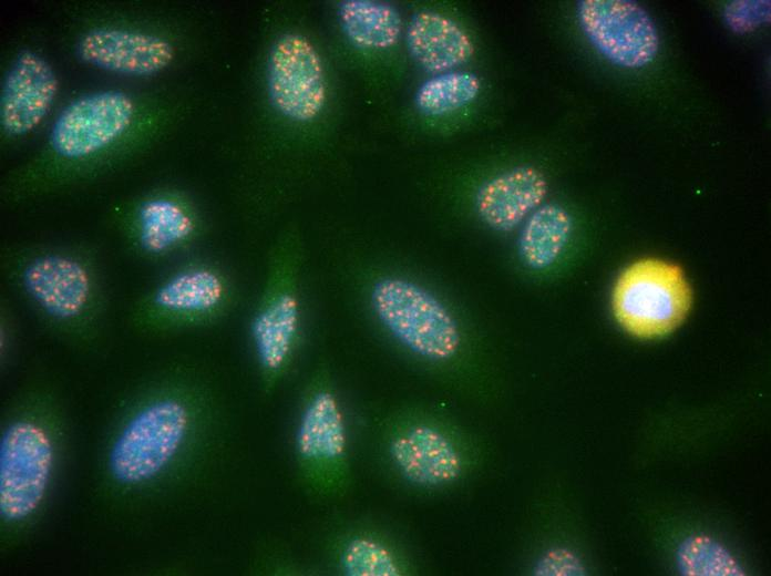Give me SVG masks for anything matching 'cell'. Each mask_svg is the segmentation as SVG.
I'll return each instance as SVG.
<instances>
[{
    "instance_id": "d6986e66",
    "label": "cell",
    "mask_w": 771,
    "mask_h": 576,
    "mask_svg": "<svg viewBox=\"0 0 771 576\" xmlns=\"http://www.w3.org/2000/svg\"><path fill=\"white\" fill-rule=\"evenodd\" d=\"M338 16L345 34L358 48L388 49L400 39L402 20L391 4L370 0H347L339 4Z\"/></svg>"
},
{
    "instance_id": "ba28073f",
    "label": "cell",
    "mask_w": 771,
    "mask_h": 576,
    "mask_svg": "<svg viewBox=\"0 0 771 576\" xmlns=\"http://www.w3.org/2000/svg\"><path fill=\"white\" fill-rule=\"evenodd\" d=\"M577 20L593 47L609 62L641 69L658 54V30L639 4L627 0H582Z\"/></svg>"
},
{
    "instance_id": "30bf717a",
    "label": "cell",
    "mask_w": 771,
    "mask_h": 576,
    "mask_svg": "<svg viewBox=\"0 0 771 576\" xmlns=\"http://www.w3.org/2000/svg\"><path fill=\"white\" fill-rule=\"evenodd\" d=\"M58 90V76L49 61L37 51H20L1 85L2 133L19 137L33 132L49 114Z\"/></svg>"
},
{
    "instance_id": "2e32d148",
    "label": "cell",
    "mask_w": 771,
    "mask_h": 576,
    "mask_svg": "<svg viewBox=\"0 0 771 576\" xmlns=\"http://www.w3.org/2000/svg\"><path fill=\"white\" fill-rule=\"evenodd\" d=\"M346 443L343 416L336 398L325 391L316 393L298 425L296 445L299 454L308 461H335L343 454Z\"/></svg>"
},
{
    "instance_id": "5bb4252c",
    "label": "cell",
    "mask_w": 771,
    "mask_h": 576,
    "mask_svg": "<svg viewBox=\"0 0 771 576\" xmlns=\"http://www.w3.org/2000/svg\"><path fill=\"white\" fill-rule=\"evenodd\" d=\"M393 464L409 482L426 487L454 482L462 473V457L441 430L415 424L397 436L389 446Z\"/></svg>"
},
{
    "instance_id": "3957f363",
    "label": "cell",
    "mask_w": 771,
    "mask_h": 576,
    "mask_svg": "<svg viewBox=\"0 0 771 576\" xmlns=\"http://www.w3.org/2000/svg\"><path fill=\"white\" fill-rule=\"evenodd\" d=\"M195 400L167 378L147 381L126 401L109 439L103 474L120 495H145L171 473L196 419Z\"/></svg>"
},
{
    "instance_id": "277c9868",
    "label": "cell",
    "mask_w": 771,
    "mask_h": 576,
    "mask_svg": "<svg viewBox=\"0 0 771 576\" xmlns=\"http://www.w3.org/2000/svg\"><path fill=\"white\" fill-rule=\"evenodd\" d=\"M135 109L134 100L117 90L89 93L69 103L52 125L51 156L13 174L4 185L6 198L24 199L94 171L131 127Z\"/></svg>"
},
{
    "instance_id": "ac0fdd59",
    "label": "cell",
    "mask_w": 771,
    "mask_h": 576,
    "mask_svg": "<svg viewBox=\"0 0 771 576\" xmlns=\"http://www.w3.org/2000/svg\"><path fill=\"white\" fill-rule=\"evenodd\" d=\"M573 226V218L563 206H539L521 228L518 254L522 261L533 270L551 267L568 244Z\"/></svg>"
},
{
    "instance_id": "8992f818",
    "label": "cell",
    "mask_w": 771,
    "mask_h": 576,
    "mask_svg": "<svg viewBox=\"0 0 771 576\" xmlns=\"http://www.w3.org/2000/svg\"><path fill=\"white\" fill-rule=\"evenodd\" d=\"M372 309L382 326L414 354L446 361L459 351L461 331L452 312L430 290L401 277L376 281Z\"/></svg>"
},
{
    "instance_id": "cb8c5ba5",
    "label": "cell",
    "mask_w": 771,
    "mask_h": 576,
    "mask_svg": "<svg viewBox=\"0 0 771 576\" xmlns=\"http://www.w3.org/2000/svg\"><path fill=\"white\" fill-rule=\"evenodd\" d=\"M538 572L539 574L548 575L576 574L578 572V563L567 552L553 551L539 563Z\"/></svg>"
},
{
    "instance_id": "ffe728a7",
    "label": "cell",
    "mask_w": 771,
    "mask_h": 576,
    "mask_svg": "<svg viewBox=\"0 0 771 576\" xmlns=\"http://www.w3.org/2000/svg\"><path fill=\"white\" fill-rule=\"evenodd\" d=\"M481 91V81L467 71H449L432 75L417 90L418 110L431 116L456 111L473 102Z\"/></svg>"
},
{
    "instance_id": "5b68a950",
    "label": "cell",
    "mask_w": 771,
    "mask_h": 576,
    "mask_svg": "<svg viewBox=\"0 0 771 576\" xmlns=\"http://www.w3.org/2000/svg\"><path fill=\"white\" fill-rule=\"evenodd\" d=\"M691 302V288L681 268L657 258L628 265L617 277L611 292L616 320L627 332L641 339L672 332L686 319Z\"/></svg>"
},
{
    "instance_id": "7c38bea8",
    "label": "cell",
    "mask_w": 771,
    "mask_h": 576,
    "mask_svg": "<svg viewBox=\"0 0 771 576\" xmlns=\"http://www.w3.org/2000/svg\"><path fill=\"white\" fill-rule=\"evenodd\" d=\"M124 229L140 256L158 259L193 237L196 219L179 197L154 192L132 205L124 217Z\"/></svg>"
},
{
    "instance_id": "7402d4cb",
    "label": "cell",
    "mask_w": 771,
    "mask_h": 576,
    "mask_svg": "<svg viewBox=\"0 0 771 576\" xmlns=\"http://www.w3.org/2000/svg\"><path fill=\"white\" fill-rule=\"evenodd\" d=\"M724 18L736 32H748L769 21L770 1H734L726 8Z\"/></svg>"
},
{
    "instance_id": "603a6c76",
    "label": "cell",
    "mask_w": 771,
    "mask_h": 576,
    "mask_svg": "<svg viewBox=\"0 0 771 576\" xmlns=\"http://www.w3.org/2000/svg\"><path fill=\"white\" fill-rule=\"evenodd\" d=\"M16 335L17 319L12 302L7 297H2L0 301V352L2 368L7 367L12 357Z\"/></svg>"
},
{
    "instance_id": "52a82bcc",
    "label": "cell",
    "mask_w": 771,
    "mask_h": 576,
    "mask_svg": "<svg viewBox=\"0 0 771 576\" xmlns=\"http://www.w3.org/2000/svg\"><path fill=\"white\" fill-rule=\"evenodd\" d=\"M230 286L217 268L195 264L172 271L140 295L130 308L132 326L157 333L219 315L229 304Z\"/></svg>"
},
{
    "instance_id": "9a60e30c",
    "label": "cell",
    "mask_w": 771,
    "mask_h": 576,
    "mask_svg": "<svg viewBox=\"0 0 771 576\" xmlns=\"http://www.w3.org/2000/svg\"><path fill=\"white\" fill-rule=\"evenodd\" d=\"M405 42L414 61L433 75L456 70L474 53L471 37L455 21L430 10L412 16Z\"/></svg>"
},
{
    "instance_id": "4fadbf2b",
    "label": "cell",
    "mask_w": 771,
    "mask_h": 576,
    "mask_svg": "<svg viewBox=\"0 0 771 576\" xmlns=\"http://www.w3.org/2000/svg\"><path fill=\"white\" fill-rule=\"evenodd\" d=\"M547 191V181L539 169L518 165L494 175L479 187L475 210L489 228L512 232L543 205Z\"/></svg>"
},
{
    "instance_id": "7a4b0ae2",
    "label": "cell",
    "mask_w": 771,
    "mask_h": 576,
    "mask_svg": "<svg viewBox=\"0 0 771 576\" xmlns=\"http://www.w3.org/2000/svg\"><path fill=\"white\" fill-rule=\"evenodd\" d=\"M1 276L38 321L55 337L79 348L100 338L107 313L101 267L88 250L30 247L1 259Z\"/></svg>"
},
{
    "instance_id": "9c48e42d",
    "label": "cell",
    "mask_w": 771,
    "mask_h": 576,
    "mask_svg": "<svg viewBox=\"0 0 771 576\" xmlns=\"http://www.w3.org/2000/svg\"><path fill=\"white\" fill-rule=\"evenodd\" d=\"M268 93L286 117L308 122L326 102L325 71L313 44L302 34L285 33L271 47L268 59Z\"/></svg>"
},
{
    "instance_id": "44dd1931",
    "label": "cell",
    "mask_w": 771,
    "mask_h": 576,
    "mask_svg": "<svg viewBox=\"0 0 771 576\" xmlns=\"http://www.w3.org/2000/svg\"><path fill=\"white\" fill-rule=\"evenodd\" d=\"M340 564L348 576H399L401 568L383 544L368 537H356L345 546Z\"/></svg>"
},
{
    "instance_id": "e0dca14e",
    "label": "cell",
    "mask_w": 771,
    "mask_h": 576,
    "mask_svg": "<svg viewBox=\"0 0 771 576\" xmlns=\"http://www.w3.org/2000/svg\"><path fill=\"white\" fill-rule=\"evenodd\" d=\"M299 326V307L294 295L284 292L255 315L250 332L260 366L280 369L287 360Z\"/></svg>"
},
{
    "instance_id": "6da1fadb",
    "label": "cell",
    "mask_w": 771,
    "mask_h": 576,
    "mask_svg": "<svg viewBox=\"0 0 771 576\" xmlns=\"http://www.w3.org/2000/svg\"><path fill=\"white\" fill-rule=\"evenodd\" d=\"M61 399L48 382L33 381L4 410L0 435V526L6 543L39 521L53 490L64 449Z\"/></svg>"
},
{
    "instance_id": "8fae6325",
    "label": "cell",
    "mask_w": 771,
    "mask_h": 576,
    "mask_svg": "<svg viewBox=\"0 0 771 576\" xmlns=\"http://www.w3.org/2000/svg\"><path fill=\"white\" fill-rule=\"evenodd\" d=\"M79 56L96 68L126 74L151 75L165 69L174 58L172 43L150 32L97 27L78 41Z\"/></svg>"
}]
</instances>
